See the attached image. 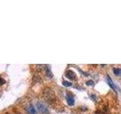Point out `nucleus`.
I'll return each mask as SVG.
<instances>
[{"label":"nucleus","instance_id":"f257e3e1","mask_svg":"<svg viewBox=\"0 0 121 114\" xmlns=\"http://www.w3.org/2000/svg\"><path fill=\"white\" fill-rule=\"evenodd\" d=\"M37 109L41 113L45 114V113H48V110L46 106H45V105L44 104H43V103H41V102L37 103Z\"/></svg>","mask_w":121,"mask_h":114},{"label":"nucleus","instance_id":"f03ea898","mask_svg":"<svg viewBox=\"0 0 121 114\" xmlns=\"http://www.w3.org/2000/svg\"><path fill=\"white\" fill-rule=\"evenodd\" d=\"M66 77L67 78H69L70 80H74L76 79V74L74 73V72L73 71L71 70H67L66 71Z\"/></svg>","mask_w":121,"mask_h":114},{"label":"nucleus","instance_id":"7ed1b4c3","mask_svg":"<svg viewBox=\"0 0 121 114\" xmlns=\"http://www.w3.org/2000/svg\"><path fill=\"white\" fill-rule=\"evenodd\" d=\"M107 80H108V85H110V87H111L113 90L117 91V87H116V85H114V84H113V81H112V79H111V78H110L108 75H107Z\"/></svg>","mask_w":121,"mask_h":114},{"label":"nucleus","instance_id":"20e7f679","mask_svg":"<svg viewBox=\"0 0 121 114\" xmlns=\"http://www.w3.org/2000/svg\"><path fill=\"white\" fill-rule=\"evenodd\" d=\"M26 110H27V112L29 114H36V111L35 108H34V106L32 105V104H30L27 108H26Z\"/></svg>","mask_w":121,"mask_h":114},{"label":"nucleus","instance_id":"39448f33","mask_svg":"<svg viewBox=\"0 0 121 114\" xmlns=\"http://www.w3.org/2000/svg\"><path fill=\"white\" fill-rule=\"evenodd\" d=\"M67 102L68 105L70 106H73L75 103V100H74V98L72 97V96H67Z\"/></svg>","mask_w":121,"mask_h":114},{"label":"nucleus","instance_id":"423d86ee","mask_svg":"<svg viewBox=\"0 0 121 114\" xmlns=\"http://www.w3.org/2000/svg\"><path fill=\"white\" fill-rule=\"evenodd\" d=\"M113 73H114L116 75H121V69L118 68H113Z\"/></svg>","mask_w":121,"mask_h":114},{"label":"nucleus","instance_id":"0eeeda50","mask_svg":"<svg viewBox=\"0 0 121 114\" xmlns=\"http://www.w3.org/2000/svg\"><path fill=\"white\" fill-rule=\"evenodd\" d=\"M45 73H46V75L48 76V77H49V78H52L53 75H52V71H51V70H50V68H48V66H47V68H46V69H45Z\"/></svg>","mask_w":121,"mask_h":114},{"label":"nucleus","instance_id":"6e6552de","mask_svg":"<svg viewBox=\"0 0 121 114\" xmlns=\"http://www.w3.org/2000/svg\"><path fill=\"white\" fill-rule=\"evenodd\" d=\"M62 84H63V85H64V86H65V87H70V86L72 85L71 82L67 81H64Z\"/></svg>","mask_w":121,"mask_h":114},{"label":"nucleus","instance_id":"1a4fd4ad","mask_svg":"<svg viewBox=\"0 0 121 114\" xmlns=\"http://www.w3.org/2000/svg\"><path fill=\"white\" fill-rule=\"evenodd\" d=\"M86 85H88V86H92V85H94V81H92V80H89V81H86Z\"/></svg>","mask_w":121,"mask_h":114},{"label":"nucleus","instance_id":"9d476101","mask_svg":"<svg viewBox=\"0 0 121 114\" xmlns=\"http://www.w3.org/2000/svg\"><path fill=\"white\" fill-rule=\"evenodd\" d=\"M90 97H91V99H92L93 101H96V96H95V94H91Z\"/></svg>","mask_w":121,"mask_h":114},{"label":"nucleus","instance_id":"9b49d317","mask_svg":"<svg viewBox=\"0 0 121 114\" xmlns=\"http://www.w3.org/2000/svg\"><path fill=\"white\" fill-rule=\"evenodd\" d=\"M5 83V80L4 79H2L1 77H0V85H3V84Z\"/></svg>","mask_w":121,"mask_h":114}]
</instances>
